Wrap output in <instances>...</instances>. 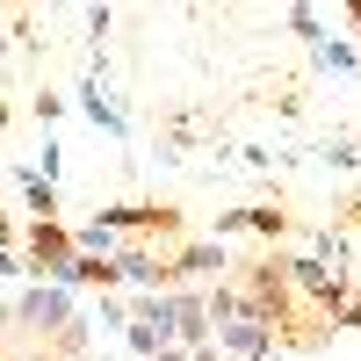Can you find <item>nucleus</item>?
Wrapping results in <instances>:
<instances>
[{"mask_svg":"<svg viewBox=\"0 0 361 361\" xmlns=\"http://www.w3.org/2000/svg\"><path fill=\"white\" fill-rule=\"evenodd\" d=\"M231 231H260V238H282L289 231V217L275 202H238V209H224L217 217V238H231Z\"/></svg>","mask_w":361,"mask_h":361,"instance_id":"423d86ee","label":"nucleus"},{"mask_svg":"<svg viewBox=\"0 0 361 361\" xmlns=\"http://www.w3.org/2000/svg\"><path fill=\"white\" fill-rule=\"evenodd\" d=\"M311 260L325 267V275L347 282V231H311Z\"/></svg>","mask_w":361,"mask_h":361,"instance_id":"9d476101","label":"nucleus"},{"mask_svg":"<svg viewBox=\"0 0 361 361\" xmlns=\"http://www.w3.org/2000/svg\"><path fill=\"white\" fill-rule=\"evenodd\" d=\"M224 267H231L224 238H195V246H180V253L166 260V289H180V282H202V275H224Z\"/></svg>","mask_w":361,"mask_h":361,"instance_id":"7ed1b4c3","label":"nucleus"},{"mask_svg":"<svg viewBox=\"0 0 361 361\" xmlns=\"http://www.w3.org/2000/svg\"><path fill=\"white\" fill-rule=\"evenodd\" d=\"M217 347H224L231 361H275V354H282V318L238 289V304L217 318Z\"/></svg>","mask_w":361,"mask_h":361,"instance_id":"f257e3e1","label":"nucleus"},{"mask_svg":"<svg viewBox=\"0 0 361 361\" xmlns=\"http://www.w3.org/2000/svg\"><path fill=\"white\" fill-rule=\"evenodd\" d=\"M318 159H325V166H354L361 152H354V145H333V137H325V145H318Z\"/></svg>","mask_w":361,"mask_h":361,"instance_id":"4468645a","label":"nucleus"},{"mask_svg":"<svg viewBox=\"0 0 361 361\" xmlns=\"http://www.w3.org/2000/svg\"><path fill=\"white\" fill-rule=\"evenodd\" d=\"M340 325H354V333H361V289L347 296V311H340Z\"/></svg>","mask_w":361,"mask_h":361,"instance_id":"2eb2a0df","label":"nucleus"},{"mask_svg":"<svg viewBox=\"0 0 361 361\" xmlns=\"http://www.w3.org/2000/svg\"><path fill=\"white\" fill-rule=\"evenodd\" d=\"M8 318L22 325V333H44V340H58V333L73 325V296L58 289V282H37V289H22V304H15Z\"/></svg>","mask_w":361,"mask_h":361,"instance_id":"f03ea898","label":"nucleus"},{"mask_svg":"<svg viewBox=\"0 0 361 361\" xmlns=\"http://www.w3.org/2000/svg\"><path fill=\"white\" fill-rule=\"evenodd\" d=\"M116 282H130V289H166V260H152L145 246H123V253H116Z\"/></svg>","mask_w":361,"mask_h":361,"instance_id":"0eeeda50","label":"nucleus"},{"mask_svg":"<svg viewBox=\"0 0 361 361\" xmlns=\"http://www.w3.org/2000/svg\"><path fill=\"white\" fill-rule=\"evenodd\" d=\"M109 22H116V15H109V8H87V44H94V51H102V44H109Z\"/></svg>","mask_w":361,"mask_h":361,"instance_id":"ddd939ff","label":"nucleus"},{"mask_svg":"<svg viewBox=\"0 0 361 361\" xmlns=\"http://www.w3.org/2000/svg\"><path fill=\"white\" fill-rule=\"evenodd\" d=\"M22 202H29V217H37V224H58V188H51L37 166L22 173Z\"/></svg>","mask_w":361,"mask_h":361,"instance_id":"1a4fd4ad","label":"nucleus"},{"mask_svg":"<svg viewBox=\"0 0 361 361\" xmlns=\"http://www.w3.org/2000/svg\"><path fill=\"white\" fill-rule=\"evenodd\" d=\"M0 253H15V224L8 217H0Z\"/></svg>","mask_w":361,"mask_h":361,"instance_id":"dca6fc26","label":"nucleus"},{"mask_svg":"<svg viewBox=\"0 0 361 361\" xmlns=\"http://www.w3.org/2000/svg\"><path fill=\"white\" fill-rule=\"evenodd\" d=\"M94 224H109L116 238L123 231H173V209H159V202H102Z\"/></svg>","mask_w":361,"mask_h":361,"instance_id":"39448f33","label":"nucleus"},{"mask_svg":"<svg viewBox=\"0 0 361 361\" xmlns=\"http://www.w3.org/2000/svg\"><path fill=\"white\" fill-rule=\"evenodd\" d=\"M347 66H361V58H354V44H333V37H325V44L311 51V73H347Z\"/></svg>","mask_w":361,"mask_h":361,"instance_id":"9b49d317","label":"nucleus"},{"mask_svg":"<svg viewBox=\"0 0 361 361\" xmlns=\"http://www.w3.org/2000/svg\"><path fill=\"white\" fill-rule=\"evenodd\" d=\"M289 29H296V37H304L311 51L325 44V15H318V8H289Z\"/></svg>","mask_w":361,"mask_h":361,"instance_id":"f8f14e48","label":"nucleus"},{"mask_svg":"<svg viewBox=\"0 0 361 361\" xmlns=\"http://www.w3.org/2000/svg\"><path fill=\"white\" fill-rule=\"evenodd\" d=\"M80 109L94 116V123H102L109 137H123V130H130V116H123V109H116V102L102 94V80H87V87H80Z\"/></svg>","mask_w":361,"mask_h":361,"instance_id":"6e6552de","label":"nucleus"},{"mask_svg":"<svg viewBox=\"0 0 361 361\" xmlns=\"http://www.w3.org/2000/svg\"><path fill=\"white\" fill-rule=\"evenodd\" d=\"M173 296V347H188V354H202L209 347V333H217V325H209V304L195 289H166Z\"/></svg>","mask_w":361,"mask_h":361,"instance_id":"20e7f679","label":"nucleus"}]
</instances>
